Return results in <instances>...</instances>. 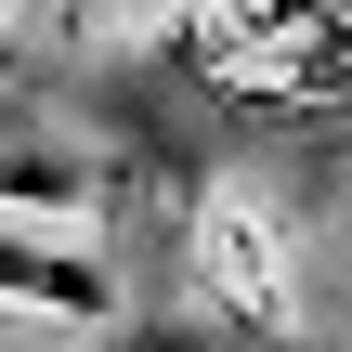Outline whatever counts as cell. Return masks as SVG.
I'll list each match as a JSON object with an SVG mask.
<instances>
[{
	"label": "cell",
	"mask_w": 352,
	"mask_h": 352,
	"mask_svg": "<svg viewBox=\"0 0 352 352\" xmlns=\"http://www.w3.org/2000/svg\"><path fill=\"white\" fill-rule=\"evenodd\" d=\"M104 157L52 118V104H26V91H0V209H104Z\"/></svg>",
	"instance_id": "6da1fadb"
},
{
	"label": "cell",
	"mask_w": 352,
	"mask_h": 352,
	"mask_svg": "<svg viewBox=\"0 0 352 352\" xmlns=\"http://www.w3.org/2000/svg\"><path fill=\"white\" fill-rule=\"evenodd\" d=\"M0 300L65 314V327H104V314H118V274H104V248H78V235H13V222H0Z\"/></svg>",
	"instance_id": "7a4b0ae2"
},
{
	"label": "cell",
	"mask_w": 352,
	"mask_h": 352,
	"mask_svg": "<svg viewBox=\"0 0 352 352\" xmlns=\"http://www.w3.org/2000/svg\"><path fill=\"white\" fill-rule=\"evenodd\" d=\"M118 352H300V340H274L261 314H144L118 327Z\"/></svg>",
	"instance_id": "3957f363"
}]
</instances>
